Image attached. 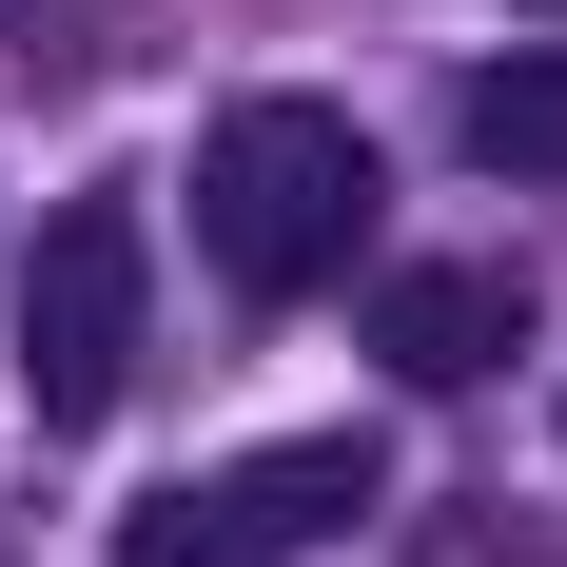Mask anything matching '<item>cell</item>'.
Listing matches in <instances>:
<instances>
[{"label": "cell", "mask_w": 567, "mask_h": 567, "mask_svg": "<svg viewBox=\"0 0 567 567\" xmlns=\"http://www.w3.org/2000/svg\"><path fill=\"white\" fill-rule=\"evenodd\" d=\"M372 137H352L333 99H235L216 137H196V255H216L235 293H333L352 255H372Z\"/></svg>", "instance_id": "6da1fadb"}, {"label": "cell", "mask_w": 567, "mask_h": 567, "mask_svg": "<svg viewBox=\"0 0 567 567\" xmlns=\"http://www.w3.org/2000/svg\"><path fill=\"white\" fill-rule=\"evenodd\" d=\"M372 509H392V470L352 431H293V451H235L196 489H157V509H117V567H293V548H333Z\"/></svg>", "instance_id": "7a4b0ae2"}, {"label": "cell", "mask_w": 567, "mask_h": 567, "mask_svg": "<svg viewBox=\"0 0 567 567\" xmlns=\"http://www.w3.org/2000/svg\"><path fill=\"white\" fill-rule=\"evenodd\" d=\"M117 372H137V196H59L40 275H20V392L40 431H99Z\"/></svg>", "instance_id": "3957f363"}, {"label": "cell", "mask_w": 567, "mask_h": 567, "mask_svg": "<svg viewBox=\"0 0 567 567\" xmlns=\"http://www.w3.org/2000/svg\"><path fill=\"white\" fill-rule=\"evenodd\" d=\"M528 333V275H489V255H411L392 293H372V352H392L411 392H470V372H509Z\"/></svg>", "instance_id": "277c9868"}, {"label": "cell", "mask_w": 567, "mask_h": 567, "mask_svg": "<svg viewBox=\"0 0 567 567\" xmlns=\"http://www.w3.org/2000/svg\"><path fill=\"white\" fill-rule=\"evenodd\" d=\"M470 157H489V176H567V40L470 79Z\"/></svg>", "instance_id": "5b68a950"}]
</instances>
